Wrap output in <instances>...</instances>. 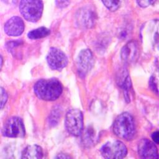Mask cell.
<instances>
[{"instance_id": "1", "label": "cell", "mask_w": 159, "mask_h": 159, "mask_svg": "<svg viewBox=\"0 0 159 159\" xmlns=\"http://www.w3.org/2000/svg\"><path fill=\"white\" fill-rule=\"evenodd\" d=\"M63 91L61 83L56 78L41 79L34 86V91L38 98L43 101H55Z\"/></svg>"}, {"instance_id": "2", "label": "cell", "mask_w": 159, "mask_h": 159, "mask_svg": "<svg viewBox=\"0 0 159 159\" xmlns=\"http://www.w3.org/2000/svg\"><path fill=\"white\" fill-rule=\"evenodd\" d=\"M112 131L120 139L125 140H132L136 134L135 124L132 116L127 112L119 115L114 122Z\"/></svg>"}, {"instance_id": "3", "label": "cell", "mask_w": 159, "mask_h": 159, "mask_svg": "<svg viewBox=\"0 0 159 159\" xmlns=\"http://www.w3.org/2000/svg\"><path fill=\"white\" fill-rule=\"evenodd\" d=\"M43 9L42 0H20L19 11L24 18L32 22H37L41 17Z\"/></svg>"}, {"instance_id": "4", "label": "cell", "mask_w": 159, "mask_h": 159, "mask_svg": "<svg viewBox=\"0 0 159 159\" xmlns=\"http://www.w3.org/2000/svg\"><path fill=\"white\" fill-rule=\"evenodd\" d=\"M83 115L78 109L69 110L65 116V125L67 132L73 136H80L83 130Z\"/></svg>"}, {"instance_id": "5", "label": "cell", "mask_w": 159, "mask_h": 159, "mask_svg": "<svg viewBox=\"0 0 159 159\" xmlns=\"http://www.w3.org/2000/svg\"><path fill=\"white\" fill-rule=\"evenodd\" d=\"M100 152L104 158L122 159L127 155V148L121 141L112 140L104 144Z\"/></svg>"}, {"instance_id": "6", "label": "cell", "mask_w": 159, "mask_h": 159, "mask_svg": "<svg viewBox=\"0 0 159 159\" xmlns=\"http://www.w3.org/2000/svg\"><path fill=\"white\" fill-rule=\"evenodd\" d=\"M2 134L7 137H24L25 130L22 119L15 116L9 118L4 124Z\"/></svg>"}, {"instance_id": "7", "label": "cell", "mask_w": 159, "mask_h": 159, "mask_svg": "<svg viewBox=\"0 0 159 159\" xmlns=\"http://www.w3.org/2000/svg\"><path fill=\"white\" fill-rule=\"evenodd\" d=\"M76 22L78 25L83 29L91 28L96 20V13L94 9L86 6L80 8L76 13Z\"/></svg>"}, {"instance_id": "8", "label": "cell", "mask_w": 159, "mask_h": 159, "mask_svg": "<svg viewBox=\"0 0 159 159\" xmlns=\"http://www.w3.org/2000/svg\"><path fill=\"white\" fill-rule=\"evenodd\" d=\"M47 61L50 68L53 70L60 71L68 64V58L65 53L55 47L50 48Z\"/></svg>"}, {"instance_id": "9", "label": "cell", "mask_w": 159, "mask_h": 159, "mask_svg": "<svg viewBox=\"0 0 159 159\" xmlns=\"http://www.w3.org/2000/svg\"><path fill=\"white\" fill-rule=\"evenodd\" d=\"M94 58L91 51L89 49L82 50L77 58V70L78 75L84 78L92 68L94 64Z\"/></svg>"}, {"instance_id": "10", "label": "cell", "mask_w": 159, "mask_h": 159, "mask_svg": "<svg viewBox=\"0 0 159 159\" xmlns=\"http://www.w3.org/2000/svg\"><path fill=\"white\" fill-rule=\"evenodd\" d=\"M139 157L142 158H157L158 149L156 145L147 139H141L137 145Z\"/></svg>"}, {"instance_id": "11", "label": "cell", "mask_w": 159, "mask_h": 159, "mask_svg": "<svg viewBox=\"0 0 159 159\" xmlns=\"http://www.w3.org/2000/svg\"><path fill=\"white\" fill-rule=\"evenodd\" d=\"M24 30L23 20L18 16H13L4 25V32L9 36L16 37L21 35Z\"/></svg>"}, {"instance_id": "12", "label": "cell", "mask_w": 159, "mask_h": 159, "mask_svg": "<svg viewBox=\"0 0 159 159\" xmlns=\"http://www.w3.org/2000/svg\"><path fill=\"white\" fill-rule=\"evenodd\" d=\"M137 53V44L132 41L126 44L122 49L121 58L124 62H130L135 58Z\"/></svg>"}, {"instance_id": "13", "label": "cell", "mask_w": 159, "mask_h": 159, "mask_svg": "<svg viewBox=\"0 0 159 159\" xmlns=\"http://www.w3.org/2000/svg\"><path fill=\"white\" fill-rule=\"evenodd\" d=\"M43 157V151L41 147L37 145H31L25 147L22 152V158L39 159Z\"/></svg>"}, {"instance_id": "14", "label": "cell", "mask_w": 159, "mask_h": 159, "mask_svg": "<svg viewBox=\"0 0 159 159\" xmlns=\"http://www.w3.org/2000/svg\"><path fill=\"white\" fill-rule=\"evenodd\" d=\"M50 34V29L45 27H41L30 31L28 33L27 36L30 39L35 40V39H39L48 36Z\"/></svg>"}, {"instance_id": "15", "label": "cell", "mask_w": 159, "mask_h": 159, "mask_svg": "<svg viewBox=\"0 0 159 159\" xmlns=\"http://www.w3.org/2000/svg\"><path fill=\"white\" fill-rule=\"evenodd\" d=\"M104 6L111 11L117 10L120 4V0H102Z\"/></svg>"}, {"instance_id": "16", "label": "cell", "mask_w": 159, "mask_h": 159, "mask_svg": "<svg viewBox=\"0 0 159 159\" xmlns=\"http://www.w3.org/2000/svg\"><path fill=\"white\" fill-rule=\"evenodd\" d=\"M7 100V94L4 88L0 87V111L4 107Z\"/></svg>"}, {"instance_id": "17", "label": "cell", "mask_w": 159, "mask_h": 159, "mask_svg": "<svg viewBox=\"0 0 159 159\" xmlns=\"http://www.w3.org/2000/svg\"><path fill=\"white\" fill-rule=\"evenodd\" d=\"M156 0H137V4L142 7H147L150 5H152Z\"/></svg>"}, {"instance_id": "18", "label": "cell", "mask_w": 159, "mask_h": 159, "mask_svg": "<svg viewBox=\"0 0 159 159\" xmlns=\"http://www.w3.org/2000/svg\"><path fill=\"white\" fill-rule=\"evenodd\" d=\"M150 86L151 89L153 91H155L156 94H158V88H157V82L154 76H151L150 79V82H149Z\"/></svg>"}, {"instance_id": "19", "label": "cell", "mask_w": 159, "mask_h": 159, "mask_svg": "<svg viewBox=\"0 0 159 159\" xmlns=\"http://www.w3.org/2000/svg\"><path fill=\"white\" fill-rule=\"evenodd\" d=\"M55 2L59 8H65L68 6L70 1L69 0H55Z\"/></svg>"}, {"instance_id": "20", "label": "cell", "mask_w": 159, "mask_h": 159, "mask_svg": "<svg viewBox=\"0 0 159 159\" xmlns=\"http://www.w3.org/2000/svg\"><path fill=\"white\" fill-rule=\"evenodd\" d=\"M152 139H153V142L156 144H158V143H159V137H158V131L154 132L152 134Z\"/></svg>"}, {"instance_id": "21", "label": "cell", "mask_w": 159, "mask_h": 159, "mask_svg": "<svg viewBox=\"0 0 159 159\" xmlns=\"http://www.w3.org/2000/svg\"><path fill=\"white\" fill-rule=\"evenodd\" d=\"M56 158H70V157L68 156L66 154L60 153L58 156H57Z\"/></svg>"}, {"instance_id": "22", "label": "cell", "mask_w": 159, "mask_h": 159, "mask_svg": "<svg viewBox=\"0 0 159 159\" xmlns=\"http://www.w3.org/2000/svg\"><path fill=\"white\" fill-rule=\"evenodd\" d=\"M2 64H3V59H2V57H1V55H0V70H1V68H2Z\"/></svg>"}]
</instances>
